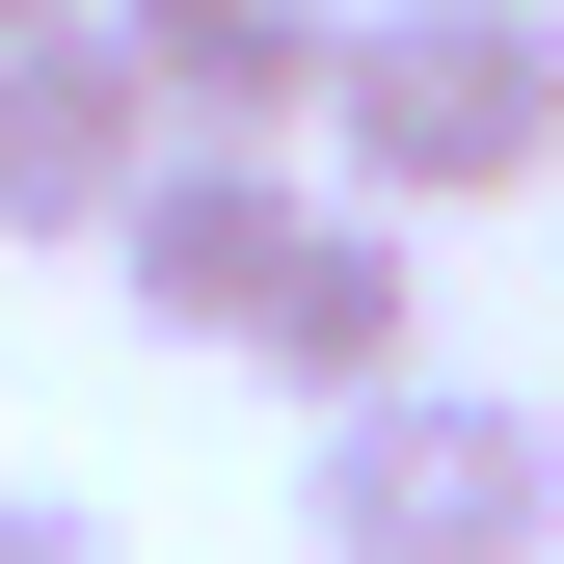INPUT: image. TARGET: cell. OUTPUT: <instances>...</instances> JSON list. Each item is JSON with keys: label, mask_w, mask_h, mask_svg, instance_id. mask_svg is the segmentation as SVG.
Returning a JSON list of instances; mask_svg holds the SVG:
<instances>
[{"label": "cell", "mask_w": 564, "mask_h": 564, "mask_svg": "<svg viewBox=\"0 0 564 564\" xmlns=\"http://www.w3.org/2000/svg\"><path fill=\"white\" fill-rule=\"evenodd\" d=\"M296 538H323V564H564V403H511V377H377V403H323Z\"/></svg>", "instance_id": "obj_2"}, {"label": "cell", "mask_w": 564, "mask_h": 564, "mask_svg": "<svg viewBox=\"0 0 564 564\" xmlns=\"http://www.w3.org/2000/svg\"><path fill=\"white\" fill-rule=\"evenodd\" d=\"M0 564H108V511L82 484H0Z\"/></svg>", "instance_id": "obj_7"}, {"label": "cell", "mask_w": 564, "mask_h": 564, "mask_svg": "<svg viewBox=\"0 0 564 564\" xmlns=\"http://www.w3.org/2000/svg\"><path fill=\"white\" fill-rule=\"evenodd\" d=\"M108 54H134V108H162L188 162H296V134H323V54H349V0H108Z\"/></svg>", "instance_id": "obj_3"}, {"label": "cell", "mask_w": 564, "mask_h": 564, "mask_svg": "<svg viewBox=\"0 0 564 564\" xmlns=\"http://www.w3.org/2000/svg\"><path fill=\"white\" fill-rule=\"evenodd\" d=\"M538 28H564V0H538Z\"/></svg>", "instance_id": "obj_9"}, {"label": "cell", "mask_w": 564, "mask_h": 564, "mask_svg": "<svg viewBox=\"0 0 564 564\" xmlns=\"http://www.w3.org/2000/svg\"><path fill=\"white\" fill-rule=\"evenodd\" d=\"M296 216H323V162H134V216H108V269H134V323L162 349H242L269 323V269H296Z\"/></svg>", "instance_id": "obj_4"}, {"label": "cell", "mask_w": 564, "mask_h": 564, "mask_svg": "<svg viewBox=\"0 0 564 564\" xmlns=\"http://www.w3.org/2000/svg\"><path fill=\"white\" fill-rule=\"evenodd\" d=\"M134 162H162V108H134V54H108V28L0 54V242H108V216H134Z\"/></svg>", "instance_id": "obj_6"}, {"label": "cell", "mask_w": 564, "mask_h": 564, "mask_svg": "<svg viewBox=\"0 0 564 564\" xmlns=\"http://www.w3.org/2000/svg\"><path fill=\"white\" fill-rule=\"evenodd\" d=\"M54 28H108V0H0V54H54Z\"/></svg>", "instance_id": "obj_8"}, {"label": "cell", "mask_w": 564, "mask_h": 564, "mask_svg": "<svg viewBox=\"0 0 564 564\" xmlns=\"http://www.w3.org/2000/svg\"><path fill=\"white\" fill-rule=\"evenodd\" d=\"M242 377L296 403V431H323V403H377V377H431V242L323 188V216H296V269H269V323H242Z\"/></svg>", "instance_id": "obj_5"}, {"label": "cell", "mask_w": 564, "mask_h": 564, "mask_svg": "<svg viewBox=\"0 0 564 564\" xmlns=\"http://www.w3.org/2000/svg\"><path fill=\"white\" fill-rule=\"evenodd\" d=\"M296 162L349 188V216H511V188H564V28L538 0H349L323 54V134Z\"/></svg>", "instance_id": "obj_1"}]
</instances>
